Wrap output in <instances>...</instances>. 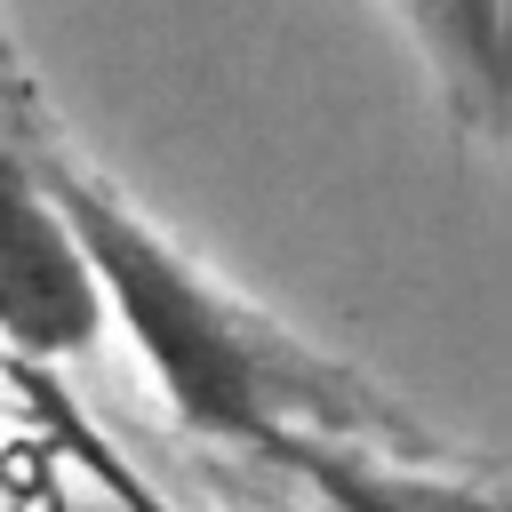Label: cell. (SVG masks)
Returning <instances> with one entry per match:
<instances>
[{
  "instance_id": "6da1fadb",
  "label": "cell",
  "mask_w": 512,
  "mask_h": 512,
  "mask_svg": "<svg viewBox=\"0 0 512 512\" xmlns=\"http://www.w3.org/2000/svg\"><path fill=\"white\" fill-rule=\"evenodd\" d=\"M40 192L64 216V232L80 240V256H88V272L104 288V312L128 320V336H136L152 384L168 392V408L208 440L296 456V440L280 424V408L296 400V376L264 344V328L240 320L152 224H136L120 200H104V184L56 168Z\"/></svg>"
},
{
  "instance_id": "3957f363",
  "label": "cell",
  "mask_w": 512,
  "mask_h": 512,
  "mask_svg": "<svg viewBox=\"0 0 512 512\" xmlns=\"http://www.w3.org/2000/svg\"><path fill=\"white\" fill-rule=\"evenodd\" d=\"M416 16L432 24L440 56L464 64L480 80V96H496V80H504V0H416Z\"/></svg>"
},
{
  "instance_id": "7a4b0ae2",
  "label": "cell",
  "mask_w": 512,
  "mask_h": 512,
  "mask_svg": "<svg viewBox=\"0 0 512 512\" xmlns=\"http://www.w3.org/2000/svg\"><path fill=\"white\" fill-rule=\"evenodd\" d=\"M104 288L48 208V192L0 160V344L24 360H80L104 336Z\"/></svg>"
}]
</instances>
